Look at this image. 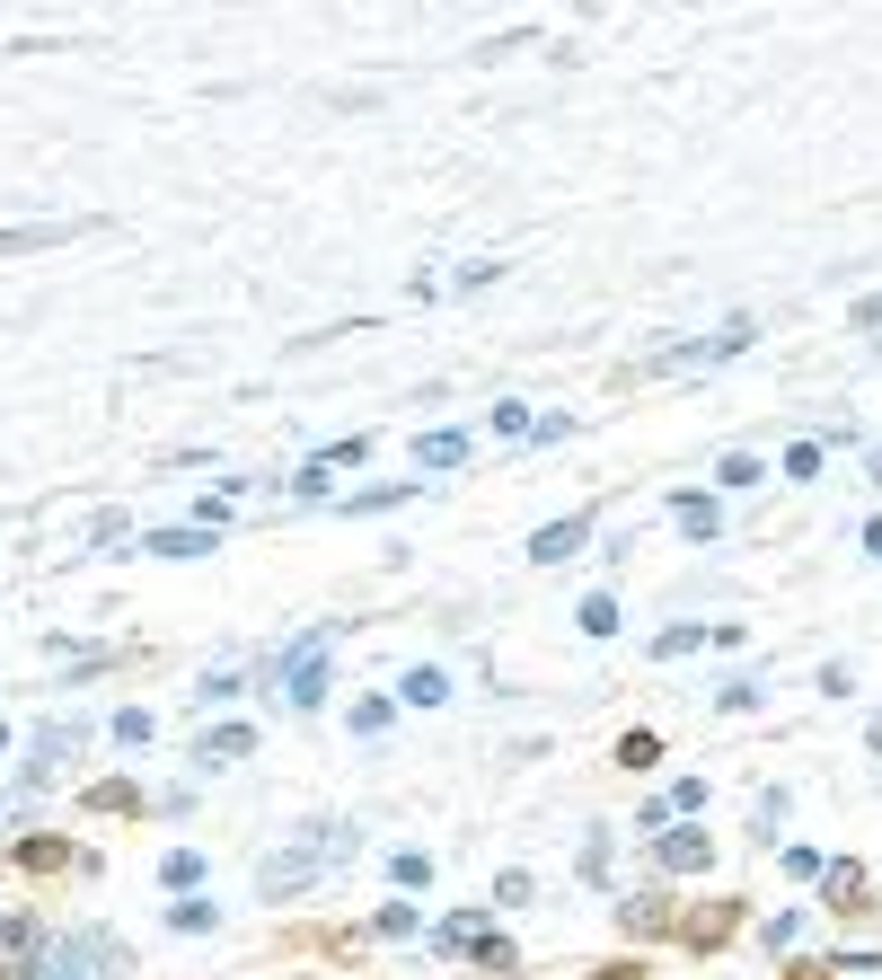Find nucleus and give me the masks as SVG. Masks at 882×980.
Wrapping results in <instances>:
<instances>
[{
	"instance_id": "1",
	"label": "nucleus",
	"mask_w": 882,
	"mask_h": 980,
	"mask_svg": "<svg viewBox=\"0 0 882 980\" xmlns=\"http://www.w3.org/2000/svg\"><path fill=\"white\" fill-rule=\"evenodd\" d=\"M574 539H583V521H557V531H538V539H529V557H538V565H557V557H574Z\"/></svg>"
},
{
	"instance_id": "2",
	"label": "nucleus",
	"mask_w": 882,
	"mask_h": 980,
	"mask_svg": "<svg viewBox=\"0 0 882 980\" xmlns=\"http://www.w3.org/2000/svg\"><path fill=\"white\" fill-rule=\"evenodd\" d=\"M424 460H433V469H450V460H468V433H424Z\"/></svg>"
},
{
	"instance_id": "3",
	"label": "nucleus",
	"mask_w": 882,
	"mask_h": 980,
	"mask_svg": "<svg viewBox=\"0 0 882 980\" xmlns=\"http://www.w3.org/2000/svg\"><path fill=\"white\" fill-rule=\"evenodd\" d=\"M151 548H159V557H203V548H213V539H203V531H159Z\"/></svg>"
},
{
	"instance_id": "4",
	"label": "nucleus",
	"mask_w": 882,
	"mask_h": 980,
	"mask_svg": "<svg viewBox=\"0 0 882 980\" xmlns=\"http://www.w3.org/2000/svg\"><path fill=\"white\" fill-rule=\"evenodd\" d=\"M662 866H706V839H662Z\"/></svg>"
},
{
	"instance_id": "5",
	"label": "nucleus",
	"mask_w": 882,
	"mask_h": 980,
	"mask_svg": "<svg viewBox=\"0 0 882 980\" xmlns=\"http://www.w3.org/2000/svg\"><path fill=\"white\" fill-rule=\"evenodd\" d=\"M873 478H882V450H873Z\"/></svg>"
}]
</instances>
